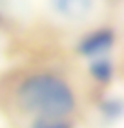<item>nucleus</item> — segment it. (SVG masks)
<instances>
[{
    "instance_id": "nucleus-1",
    "label": "nucleus",
    "mask_w": 124,
    "mask_h": 128,
    "mask_svg": "<svg viewBox=\"0 0 124 128\" xmlns=\"http://www.w3.org/2000/svg\"><path fill=\"white\" fill-rule=\"evenodd\" d=\"M16 104L33 117H68L77 108V97L64 77L38 72L24 77L15 92Z\"/></svg>"
},
{
    "instance_id": "nucleus-2",
    "label": "nucleus",
    "mask_w": 124,
    "mask_h": 128,
    "mask_svg": "<svg viewBox=\"0 0 124 128\" xmlns=\"http://www.w3.org/2000/svg\"><path fill=\"white\" fill-rule=\"evenodd\" d=\"M115 42V35L111 30H100L97 33H91L79 44V51L86 57H99L100 53L108 51Z\"/></svg>"
},
{
    "instance_id": "nucleus-3",
    "label": "nucleus",
    "mask_w": 124,
    "mask_h": 128,
    "mask_svg": "<svg viewBox=\"0 0 124 128\" xmlns=\"http://www.w3.org/2000/svg\"><path fill=\"white\" fill-rule=\"evenodd\" d=\"M57 13L66 18H82L90 13L93 0H51Z\"/></svg>"
},
{
    "instance_id": "nucleus-4",
    "label": "nucleus",
    "mask_w": 124,
    "mask_h": 128,
    "mask_svg": "<svg viewBox=\"0 0 124 128\" xmlns=\"http://www.w3.org/2000/svg\"><path fill=\"white\" fill-rule=\"evenodd\" d=\"M90 72L100 82H108V80L113 77V66H111V62L108 59H104V57H95V59L91 60Z\"/></svg>"
},
{
    "instance_id": "nucleus-5",
    "label": "nucleus",
    "mask_w": 124,
    "mask_h": 128,
    "mask_svg": "<svg viewBox=\"0 0 124 128\" xmlns=\"http://www.w3.org/2000/svg\"><path fill=\"white\" fill-rule=\"evenodd\" d=\"M29 128H73L68 117H35Z\"/></svg>"
},
{
    "instance_id": "nucleus-6",
    "label": "nucleus",
    "mask_w": 124,
    "mask_h": 128,
    "mask_svg": "<svg viewBox=\"0 0 124 128\" xmlns=\"http://www.w3.org/2000/svg\"><path fill=\"white\" fill-rule=\"evenodd\" d=\"M102 110H104L106 115H110V117H117V115L121 114V104L119 102H106L102 106Z\"/></svg>"
}]
</instances>
